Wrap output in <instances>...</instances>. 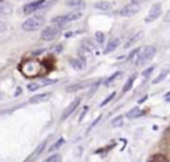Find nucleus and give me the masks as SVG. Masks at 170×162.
I'll return each instance as SVG.
<instances>
[{"instance_id": "f257e3e1", "label": "nucleus", "mask_w": 170, "mask_h": 162, "mask_svg": "<svg viewBox=\"0 0 170 162\" xmlns=\"http://www.w3.org/2000/svg\"><path fill=\"white\" fill-rule=\"evenodd\" d=\"M156 52H157V48L154 47V46H151V44L146 46V47L142 48L141 51L138 52L137 58H135V66L137 67H142V66H145L147 62H150V60L154 58Z\"/></svg>"}, {"instance_id": "f03ea898", "label": "nucleus", "mask_w": 170, "mask_h": 162, "mask_svg": "<svg viewBox=\"0 0 170 162\" xmlns=\"http://www.w3.org/2000/svg\"><path fill=\"white\" fill-rule=\"evenodd\" d=\"M44 23H46V19L44 16H39V15H35V16H31L28 18L27 20H24L23 24H22V28L24 31H38V30L43 28Z\"/></svg>"}, {"instance_id": "7ed1b4c3", "label": "nucleus", "mask_w": 170, "mask_h": 162, "mask_svg": "<svg viewBox=\"0 0 170 162\" xmlns=\"http://www.w3.org/2000/svg\"><path fill=\"white\" fill-rule=\"evenodd\" d=\"M82 18V12L81 11H72V12H67L63 15H59V16H55L51 19L52 24H56V26H64L70 22H75V20L81 19Z\"/></svg>"}, {"instance_id": "20e7f679", "label": "nucleus", "mask_w": 170, "mask_h": 162, "mask_svg": "<svg viewBox=\"0 0 170 162\" xmlns=\"http://www.w3.org/2000/svg\"><path fill=\"white\" fill-rule=\"evenodd\" d=\"M40 68L42 66L38 60H27L26 63H23V66H20V70L26 77H36L40 73Z\"/></svg>"}, {"instance_id": "39448f33", "label": "nucleus", "mask_w": 170, "mask_h": 162, "mask_svg": "<svg viewBox=\"0 0 170 162\" xmlns=\"http://www.w3.org/2000/svg\"><path fill=\"white\" fill-rule=\"evenodd\" d=\"M62 31L61 26H56V24H50V26L43 27L42 34H40V39L46 40V42H50V40H54L55 38L59 36V34Z\"/></svg>"}, {"instance_id": "423d86ee", "label": "nucleus", "mask_w": 170, "mask_h": 162, "mask_svg": "<svg viewBox=\"0 0 170 162\" xmlns=\"http://www.w3.org/2000/svg\"><path fill=\"white\" fill-rule=\"evenodd\" d=\"M162 15V4L161 3H154L151 7L149 9V14L145 18V22L146 23H151V22H156V20Z\"/></svg>"}, {"instance_id": "0eeeda50", "label": "nucleus", "mask_w": 170, "mask_h": 162, "mask_svg": "<svg viewBox=\"0 0 170 162\" xmlns=\"http://www.w3.org/2000/svg\"><path fill=\"white\" fill-rule=\"evenodd\" d=\"M139 11H141V6H137V4H133V3H129L127 6H125L123 8L119 9V15L123 18H131L134 15H137Z\"/></svg>"}, {"instance_id": "6e6552de", "label": "nucleus", "mask_w": 170, "mask_h": 162, "mask_svg": "<svg viewBox=\"0 0 170 162\" xmlns=\"http://www.w3.org/2000/svg\"><path fill=\"white\" fill-rule=\"evenodd\" d=\"M48 0H36V2H32V3H28L26 6L23 7V12L26 15H31V14H35L39 9H42L44 7Z\"/></svg>"}, {"instance_id": "1a4fd4ad", "label": "nucleus", "mask_w": 170, "mask_h": 162, "mask_svg": "<svg viewBox=\"0 0 170 162\" xmlns=\"http://www.w3.org/2000/svg\"><path fill=\"white\" fill-rule=\"evenodd\" d=\"M79 103H81V98H77L75 100H72L71 103H70L68 106H67V109L64 110V113L62 114V121H64V119H67L70 115H71L75 110L78 109V106H79Z\"/></svg>"}, {"instance_id": "9d476101", "label": "nucleus", "mask_w": 170, "mask_h": 162, "mask_svg": "<svg viewBox=\"0 0 170 162\" xmlns=\"http://www.w3.org/2000/svg\"><path fill=\"white\" fill-rule=\"evenodd\" d=\"M142 36H143V31H137L135 34L130 35V38L126 40V43H125L123 47H125V48H130L131 46L135 44V43L138 42V40H141V39H142Z\"/></svg>"}, {"instance_id": "9b49d317", "label": "nucleus", "mask_w": 170, "mask_h": 162, "mask_svg": "<svg viewBox=\"0 0 170 162\" xmlns=\"http://www.w3.org/2000/svg\"><path fill=\"white\" fill-rule=\"evenodd\" d=\"M119 43H121V39L119 38H111L109 40L107 46L104 47V54H110V52H113L114 50H117Z\"/></svg>"}, {"instance_id": "f8f14e48", "label": "nucleus", "mask_w": 170, "mask_h": 162, "mask_svg": "<svg viewBox=\"0 0 170 162\" xmlns=\"http://www.w3.org/2000/svg\"><path fill=\"white\" fill-rule=\"evenodd\" d=\"M51 97L50 93H43V94H38V95H34V97L29 99V103L31 105H36V103H42V102H46L48 100V98Z\"/></svg>"}, {"instance_id": "ddd939ff", "label": "nucleus", "mask_w": 170, "mask_h": 162, "mask_svg": "<svg viewBox=\"0 0 170 162\" xmlns=\"http://www.w3.org/2000/svg\"><path fill=\"white\" fill-rule=\"evenodd\" d=\"M66 6L75 9H81L86 7V2L84 0H66Z\"/></svg>"}, {"instance_id": "4468645a", "label": "nucleus", "mask_w": 170, "mask_h": 162, "mask_svg": "<svg viewBox=\"0 0 170 162\" xmlns=\"http://www.w3.org/2000/svg\"><path fill=\"white\" fill-rule=\"evenodd\" d=\"M94 7H95L97 9H101V11H110V9L113 8V3L102 0V2H97Z\"/></svg>"}, {"instance_id": "2eb2a0df", "label": "nucleus", "mask_w": 170, "mask_h": 162, "mask_svg": "<svg viewBox=\"0 0 170 162\" xmlns=\"http://www.w3.org/2000/svg\"><path fill=\"white\" fill-rule=\"evenodd\" d=\"M70 64H71V67L75 68V70H82L83 66H84V62L82 59H78V58H70L68 59Z\"/></svg>"}, {"instance_id": "dca6fc26", "label": "nucleus", "mask_w": 170, "mask_h": 162, "mask_svg": "<svg viewBox=\"0 0 170 162\" xmlns=\"http://www.w3.org/2000/svg\"><path fill=\"white\" fill-rule=\"evenodd\" d=\"M143 114V111L139 109V107H134V109H131L129 111V113L126 114V117L129 118V119H133V118H138V117H141V115Z\"/></svg>"}, {"instance_id": "f3484780", "label": "nucleus", "mask_w": 170, "mask_h": 162, "mask_svg": "<svg viewBox=\"0 0 170 162\" xmlns=\"http://www.w3.org/2000/svg\"><path fill=\"white\" fill-rule=\"evenodd\" d=\"M169 73H170V68H167V70H162L161 74H159L158 77L153 80V84H157V83H159V82H162V80L167 77V74H169Z\"/></svg>"}, {"instance_id": "a211bd4d", "label": "nucleus", "mask_w": 170, "mask_h": 162, "mask_svg": "<svg viewBox=\"0 0 170 162\" xmlns=\"http://www.w3.org/2000/svg\"><path fill=\"white\" fill-rule=\"evenodd\" d=\"M135 78H137L135 75H131V77H130V78L127 79V82L125 83L123 89H122V91H123V93H127V91H129L130 89L133 87V83H134V80H135Z\"/></svg>"}, {"instance_id": "6ab92c4d", "label": "nucleus", "mask_w": 170, "mask_h": 162, "mask_svg": "<svg viewBox=\"0 0 170 162\" xmlns=\"http://www.w3.org/2000/svg\"><path fill=\"white\" fill-rule=\"evenodd\" d=\"M121 71H117V73H114L113 75H111V77H109L106 80H104V86H111V83L114 82V80H115L118 77H121Z\"/></svg>"}, {"instance_id": "aec40b11", "label": "nucleus", "mask_w": 170, "mask_h": 162, "mask_svg": "<svg viewBox=\"0 0 170 162\" xmlns=\"http://www.w3.org/2000/svg\"><path fill=\"white\" fill-rule=\"evenodd\" d=\"M111 126L113 127H121V126H123V117L122 115H118V117L114 118L111 121Z\"/></svg>"}, {"instance_id": "412c9836", "label": "nucleus", "mask_w": 170, "mask_h": 162, "mask_svg": "<svg viewBox=\"0 0 170 162\" xmlns=\"http://www.w3.org/2000/svg\"><path fill=\"white\" fill-rule=\"evenodd\" d=\"M149 162H167V159H166V157H163L162 154H156L150 158Z\"/></svg>"}, {"instance_id": "4be33fe9", "label": "nucleus", "mask_w": 170, "mask_h": 162, "mask_svg": "<svg viewBox=\"0 0 170 162\" xmlns=\"http://www.w3.org/2000/svg\"><path fill=\"white\" fill-rule=\"evenodd\" d=\"M95 40L99 44H103L104 43V34L102 31H97L95 32Z\"/></svg>"}, {"instance_id": "5701e85b", "label": "nucleus", "mask_w": 170, "mask_h": 162, "mask_svg": "<svg viewBox=\"0 0 170 162\" xmlns=\"http://www.w3.org/2000/svg\"><path fill=\"white\" fill-rule=\"evenodd\" d=\"M61 159H62V155L61 154H54L51 157H48V158L44 161V162H61Z\"/></svg>"}, {"instance_id": "b1692460", "label": "nucleus", "mask_w": 170, "mask_h": 162, "mask_svg": "<svg viewBox=\"0 0 170 162\" xmlns=\"http://www.w3.org/2000/svg\"><path fill=\"white\" fill-rule=\"evenodd\" d=\"M12 11V8L9 7V6H6V4H0V12L4 14V15H8V14H11Z\"/></svg>"}, {"instance_id": "393cba45", "label": "nucleus", "mask_w": 170, "mask_h": 162, "mask_svg": "<svg viewBox=\"0 0 170 162\" xmlns=\"http://www.w3.org/2000/svg\"><path fill=\"white\" fill-rule=\"evenodd\" d=\"M84 87V83H79V84H74V86H70L67 89L68 93H72V91H77V90H81Z\"/></svg>"}, {"instance_id": "a878e982", "label": "nucleus", "mask_w": 170, "mask_h": 162, "mask_svg": "<svg viewBox=\"0 0 170 162\" xmlns=\"http://www.w3.org/2000/svg\"><path fill=\"white\" fill-rule=\"evenodd\" d=\"M64 143V138H61V139H59L58 141V142L56 143H54L52 146H51V149H50V150H51V151H54V150H56V149H59V148H61V146Z\"/></svg>"}, {"instance_id": "bb28decb", "label": "nucleus", "mask_w": 170, "mask_h": 162, "mask_svg": "<svg viewBox=\"0 0 170 162\" xmlns=\"http://www.w3.org/2000/svg\"><path fill=\"white\" fill-rule=\"evenodd\" d=\"M114 97H115V93H111V94H110V95H109V97H107V98H106V99H104V100H103V102L101 103V106H106L107 103H110V102H111V100L114 99Z\"/></svg>"}, {"instance_id": "cd10ccee", "label": "nucleus", "mask_w": 170, "mask_h": 162, "mask_svg": "<svg viewBox=\"0 0 170 162\" xmlns=\"http://www.w3.org/2000/svg\"><path fill=\"white\" fill-rule=\"evenodd\" d=\"M139 51H141V50H139V48H135V50H133V51L130 52V55H129V57H127V60H133L134 58H137V55H138V52H139Z\"/></svg>"}, {"instance_id": "c85d7f7f", "label": "nucleus", "mask_w": 170, "mask_h": 162, "mask_svg": "<svg viewBox=\"0 0 170 162\" xmlns=\"http://www.w3.org/2000/svg\"><path fill=\"white\" fill-rule=\"evenodd\" d=\"M40 86H42V84H39V83H29L27 89H28L29 91H36L38 89H40Z\"/></svg>"}, {"instance_id": "c756f323", "label": "nucleus", "mask_w": 170, "mask_h": 162, "mask_svg": "<svg viewBox=\"0 0 170 162\" xmlns=\"http://www.w3.org/2000/svg\"><path fill=\"white\" fill-rule=\"evenodd\" d=\"M154 71V66H151V67H149V68H146V70H145V71L142 73V75H143V77L145 78H149L150 77V74H151Z\"/></svg>"}, {"instance_id": "7c9ffc66", "label": "nucleus", "mask_w": 170, "mask_h": 162, "mask_svg": "<svg viewBox=\"0 0 170 162\" xmlns=\"http://www.w3.org/2000/svg\"><path fill=\"white\" fill-rule=\"evenodd\" d=\"M46 145H47V141H44L43 143L39 145V148H38V150H36V153H35V154H40L42 151L44 150V148H46Z\"/></svg>"}, {"instance_id": "2f4dec72", "label": "nucleus", "mask_w": 170, "mask_h": 162, "mask_svg": "<svg viewBox=\"0 0 170 162\" xmlns=\"http://www.w3.org/2000/svg\"><path fill=\"white\" fill-rule=\"evenodd\" d=\"M52 83H56V80H42V84L43 86H47V84H52Z\"/></svg>"}, {"instance_id": "473e14b6", "label": "nucleus", "mask_w": 170, "mask_h": 162, "mask_svg": "<svg viewBox=\"0 0 170 162\" xmlns=\"http://www.w3.org/2000/svg\"><path fill=\"white\" fill-rule=\"evenodd\" d=\"M87 110H88V107H87V106H86V107H84V109H83V111H82L81 117H79V122H81V121L83 119V117H84V114H86V113H87Z\"/></svg>"}, {"instance_id": "72a5a7b5", "label": "nucleus", "mask_w": 170, "mask_h": 162, "mask_svg": "<svg viewBox=\"0 0 170 162\" xmlns=\"http://www.w3.org/2000/svg\"><path fill=\"white\" fill-rule=\"evenodd\" d=\"M146 2V0H131V3L133 4H137V6H141L142 3H145Z\"/></svg>"}, {"instance_id": "f704fd0d", "label": "nucleus", "mask_w": 170, "mask_h": 162, "mask_svg": "<svg viewBox=\"0 0 170 162\" xmlns=\"http://www.w3.org/2000/svg\"><path fill=\"white\" fill-rule=\"evenodd\" d=\"M165 22H166V23H170V9L166 12V15H165Z\"/></svg>"}, {"instance_id": "c9c22d12", "label": "nucleus", "mask_w": 170, "mask_h": 162, "mask_svg": "<svg viewBox=\"0 0 170 162\" xmlns=\"http://www.w3.org/2000/svg\"><path fill=\"white\" fill-rule=\"evenodd\" d=\"M4 30H6V23H4V22H2V20H0V32H3Z\"/></svg>"}, {"instance_id": "e433bc0d", "label": "nucleus", "mask_w": 170, "mask_h": 162, "mask_svg": "<svg viewBox=\"0 0 170 162\" xmlns=\"http://www.w3.org/2000/svg\"><path fill=\"white\" fill-rule=\"evenodd\" d=\"M146 98H147V97H143L142 99H139V103H142V102H145V100H146Z\"/></svg>"}, {"instance_id": "4c0bfd02", "label": "nucleus", "mask_w": 170, "mask_h": 162, "mask_svg": "<svg viewBox=\"0 0 170 162\" xmlns=\"http://www.w3.org/2000/svg\"><path fill=\"white\" fill-rule=\"evenodd\" d=\"M166 98H170V93H169V94H166Z\"/></svg>"}]
</instances>
